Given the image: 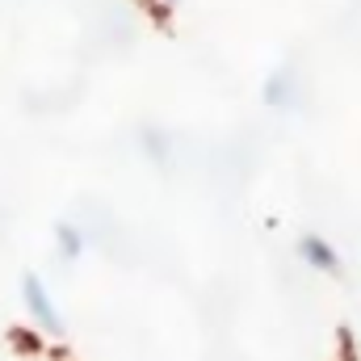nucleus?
<instances>
[{"mask_svg":"<svg viewBox=\"0 0 361 361\" xmlns=\"http://www.w3.org/2000/svg\"><path fill=\"white\" fill-rule=\"evenodd\" d=\"M55 235H59V252H63L68 261H76V257H80V248H85V235H80L72 223H59V227H55Z\"/></svg>","mask_w":361,"mask_h":361,"instance_id":"obj_3","label":"nucleus"},{"mask_svg":"<svg viewBox=\"0 0 361 361\" xmlns=\"http://www.w3.org/2000/svg\"><path fill=\"white\" fill-rule=\"evenodd\" d=\"M169 4H173V0H169Z\"/></svg>","mask_w":361,"mask_h":361,"instance_id":"obj_4","label":"nucleus"},{"mask_svg":"<svg viewBox=\"0 0 361 361\" xmlns=\"http://www.w3.org/2000/svg\"><path fill=\"white\" fill-rule=\"evenodd\" d=\"M21 290H25V307H30V315H34L51 336H59V332H63V319H59V311H55V302H51L42 277H38V273H25V277H21Z\"/></svg>","mask_w":361,"mask_h":361,"instance_id":"obj_1","label":"nucleus"},{"mask_svg":"<svg viewBox=\"0 0 361 361\" xmlns=\"http://www.w3.org/2000/svg\"><path fill=\"white\" fill-rule=\"evenodd\" d=\"M298 248H302V257H307V261H311L319 273H336V269H341V257L332 252V244H328V240H319V235H307Z\"/></svg>","mask_w":361,"mask_h":361,"instance_id":"obj_2","label":"nucleus"}]
</instances>
